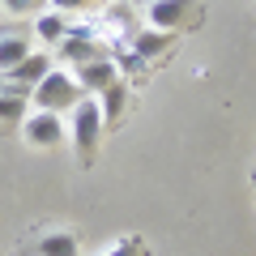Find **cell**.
<instances>
[{"instance_id": "obj_1", "label": "cell", "mask_w": 256, "mask_h": 256, "mask_svg": "<svg viewBox=\"0 0 256 256\" xmlns=\"http://www.w3.org/2000/svg\"><path fill=\"white\" fill-rule=\"evenodd\" d=\"M102 132H107V128H102L98 98H94V94L77 98V107L68 111V141H73V150H77V162H82V166H94Z\"/></svg>"}, {"instance_id": "obj_2", "label": "cell", "mask_w": 256, "mask_h": 256, "mask_svg": "<svg viewBox=\"0 0 256 256\" xmlns=\"http://www.w3.org/2000/svg\"><path fill=\"white\" fill-rule=\"evenodd\" d=\"M77 98H86V94H82V86L73 82V73H64V68H52V73L30 90V102H34L38 111H56V116H68V111L77 107Z\"/></svg>"}, {"instance_id": "obj_3", "label": "cell", "mask_w": 256, "mask_h": 256, "mask_svg": "<svg viewBox=\"0 0 256 256\" xmlns=\"http://www.w3.org/2000/svg\"><path fill=\"white\" fill-rule=\"evenodd\" d=\"M201 22V4L196 0H150L146 4V26L180 34V30H196Z\"/></svg>"}, {"instance_id": "obj_4", "label": "cell", "mask_w": 256, "mask_h": 256, "mask_svg": "<svg viewBox=\"0 0 256 256\" xmlns=\"http://www.w3.org/2000/svg\"><path fill=\"white\" fill-rule=\"evenodd\" d=\"M22 137H26V146L34 150H56L68 141V124H64V116H56V111H26V120H22Z\"/></svg>"}, {"instance_id": "obj_5", "label": "cell", "mask_w": 256, "mask_h": 256, "mask_svg": "<svg viewBox=\"0 0 256 256\" xmlns=\"http://www.w3.org/2000/svg\"><path fill=\"white\" fill-rule=\"evenodd\" d=\"M22 256H82V239L68 226H38L26 239Z\"/></svg>"}, {"instance_id": "obj_6", "label": "cell", "mask_w": 256, "mask_h": 256, "mask_svg": "<svg viewBox=\"0 0 256 256\" xmlns=\"http://www.w3.org/2000/svg\"><path fill=\"white\" fill-rule=\"evenodd\" d=\"M116 77H120V64L111 60V56H94V60H82V64H77L73 82L82 86V94H102Z\"/></svg>"}, {"instance_id": "obj_7", "label": "cell", "mask_w": 256, "mask_h": 256, "mask_svg": "<svg viewBox=\"0 0 256 256\" xmlns=\"http://www.w3.org/2000/svg\"><path fill=\"white\" fill-rule=\"evenodd\" d=\"M30 52H34V47H30V30H22V26H0V77L13 73Z\"/></svg>"}, {"instance_id": "obj_8", "label": "cell", "mask_w": 256, "mask_h": 256, "mask_svg": "<svg viewBox=\"0 0 256 256\" xmlns=\"http://www.w3.org/2000/svg\"><path fill=\"white\" fill-rule=\"evenodd\" d=\"M52 68H56V64H52V56H47V52H30L13 73H4V82H9V86H22V90H34Z\"/></svg>"}, {"instance_id": "obj_9", "label": "cell", "mask_w": 256, "mask_h": 256, "mask_svg": "<svg viewBox=\"0 0 256 256\" xmlns=\"http://www.w3.org/2000/svg\"><path fill=\"white\" fill-rule=\"evenodd\" d=\"M94 98H98V111H102V128H116L120 120L128 116V82L124 77H116V82L102 94H94Z\"/></svg>"}, {"instance_id": "obj_10", "label": "cell", "mask_w": 256, "mask_h": 256, "mask_svg": "<svg viewBox=\"0 0 256 256\" xmlns=\"http://www.w3.org/2000/svg\"><path fill=\"white\" fill-rule=\"evenodd\" d=\"M26 102H30V90L22 86H0V128H22L26 120Z\"/></svg>"}, {"instance_id": "obj_11", "label": "cell", "mask_w": 256, "mask_h": 256, "mask_svg": "<svg viewBox=\"0 0 256 256\" xmlns=\"http://www.w3.org/2000/svg\"><path fill=\"white\" fill-rule=\"evenodd\" d=\"M30 34L43 38V43H56V47H60L64 38H68V22H64V13L43 9V13H34V26H30Z\"/></svg>"}, {"instance_id": "obj_12", "label": "cell", "mask_w": 256, "mask_h": 256, "mask_svg": "<svg viewBox=\"0 0 256 256\" xmlns=\"http://www.w3.org/2000/svg\"><path fill=\"white\" fill-rule=\"evenodd\" d=\"M171 43H175V34H166V30H154V26H146L137 38H132V52H137L141 60H158V56H162Z\"/></svg>"}, {"instance_id": "obj_13", "label": "cell", "mask_w": 256, "mask_h": 256, "mask_svg": "<svg viewBox=\"0 0 256 256\" xmlns=\"http://www.w3.org/2000/svg\"><path fill=\"white\" fill-rule=\"evenodd\" d=\"M0 9L13 13V18H30V13H43L47 0H0Z\"/></svg>"}, {"instance_id": "obj_14", "label": "cell", "mask_w": 256, "mask_h": 256, "mask_svg": "<svg viewBox=\"0 0 256 256\" xmlns=\"http://www.w3.org/2000/svg\"><path fill=\"white\" fill-rule=\"evenodd\" d=\"M98 256H146V244H141L137 235H128V239H120V244H111V248H102Z\"/></svg>"}, {"instance_id": "obj_15", "label": "cell", "mask_w": 256, "mask_h": 256, "mask_svg": "<svg viewBox=\"0 0 256 256\" xmlns=\"http://www.w3.org/2000/svg\"><path fill=\"white\" fill-rule=\"evenodd\" d=\"M47 9H56V13H82L86 0H47Z\"/></svg>"}]
</instances>
